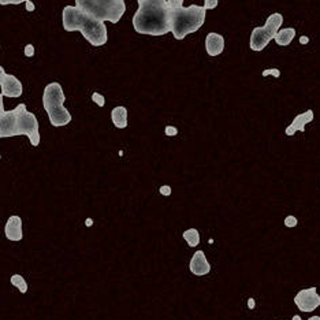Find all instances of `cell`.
<instances>
[{
    "instance_id": "cell-1",
    "label": "cell",
    "mask_w": 320,
    "mask_h": 320,
    "mask_svg": "<svg viewBox=\"0 0 320 320\" xmlns=\"http://www.w3.org/2000/svg\"><path fill=\"white\" fill-rule=\"evenodd\" d=\"M138 10L133 17L134 30L140 34L163 36L171 32L167 0H137Z\"/></svg>"
},
{
    "instance_id": "cell-2",
    "label": "cell",
    "mask_w": 320,
    "mask_h": 320,
    "mask_svg": "<svg viewBox=\"0 0 320 320\" xmlns=\"http://www.w3.org/2000/svg\"><path fill=\"white\" fill-rule=\"evenodd\" d=\"M66 32H81L93 47L104 46L108 42V30L103 21L84 13L75 6H66L62 11Z\"/></svg>"
},
{
    "instance_id": "cell-3",
    "label": "cell",
    "mask_w": 320,
    "mask_h": 320,
    "mask_svg": "<svg viewBox=\"0 0 320 320\" xmlns=\"http://www.w3.org/2000/svg\"><path fill=\"white\" fill-rule=\"evenodd\" d=\"M15 136H26L33 146L40 144L38 121L36 115L26 110V104L23 103L0 115V138Z\"/></svg>"
},
{
    "instance_id": "cell-4",
    "label": "cell",
    "mask_w": 320,
    "mask_h": 320,
    "mask_svg": "<svg viewBox=\"0 0 320 320\" xmlns=\"http://www.w3.org/2000/svg\"><path fill=\"white\" fill-rule=\"evenodd\" d=\"M206 15L207 10L197 5L170 10L171 33L177 40H183L188 34L197 32L202 28L206 22Z\"/></svg>"
},
{
    "instance_id": "cell-5",
    "label": "cell",
    "mask_w": 320,
    "mask_h": 320,
    "mask_svg": "<svg viewBox=\"0 0 320 320\" xmlns=\"http://www.w3.org/2000/svg\"><path fill=\"white\" fill-rule=\"evenodd\" d=\"M64 92L59 83H51L44 88L43 93V107L48 114L52 126L60 128L71 122V114L64 107Z\"/></svg>"
},
{
    "instance_id": "cell-6",
    "label": "cell",
    "mask_w": 320,
    "mask_h": 320,
    "mask_svg": "<svg viewBox=\"0 0 320 320\" xmlns=\"http://www.w3.org/2000/svg\"><path fill=\"white\" fill-rule=\"evenodd\" d=\"M75 7L99 21L118 23L126 11L125 0H75Z\"/></svg>"
},
{
    "instance_id": "cell-7",
    "label": "cell",
    "mask_w": 320,
    "mask_h": 320,
    "mask_svg": "<svg viewBox=\"0 0 320 320\" xmlns=\"http://www.w3.org/2000/svg\"><path fill=\"white\" fill-rule=\"evenodd\" d=\"M282 23H284V15L281 13H274L267 18L264 26L253 29L251 34V43H249L251 50L255 52H261L264 50L265 47L268 46V43L275 38Z\"/></svg>"
},
{
    "instance_id": "cell-8",
    "label": "cell",
    "mask_w": 320,
    "mask_h": 320,
    "mask_svg": "<svg viewBox=\"0 0 320 320\" xmlns=\"http://www.w3.org/2000/svg\"><path fill=\"white\" fill-rule=\"evenodd\" d=\"M294 304L301 312H313L320 306V296L317 289H302L294 296Z\"/></svg>"
},
{
    "instance_id": "cell-9",
    "label": "cell",
    "mask_w": 320,
    "mask_h": 320,
    "mask_svg": "<svg viewBox=\"0 0 320 320\" xmlns=\"http://www.w3.org/2000/svg\"><path fill=\"white\" fill-rule=\"evenodd\" d=\"M0 88H2V95L3 97H21L23 92L22 84L15 75L6 73L0 81Z\"/></svg>"
},
{
    "instance_id": "cell-10",
    "label": "cell",
    "mask_w": 320,
    "mask_h": 320,
    "mask_svg": "<svg viewBox=\"0 0 320 320\" xmlns=\"http://www.w3.org/2000/svg\"><path fill=\"white\" fill-rule=\"evenodd\" d=\"M189 270L196 276H206L211 272L210 261L207 260L206 253L203 251H197L190 259L189 263Z\"/></svg>"
},
{
    "instance_id": "cell-11",
    "label": "cell",
    "mask_w": 320,
    "mask_h": 320,
    "mask_svg": "<svg viewBox=\"0 0 320 320\" xmlns=\"http://www.w3.org/2000/svg\"><path fill=\"white\" fill-rule=\"evenodd\" d=\"M5 234L6 238L9 241H13V243H18L23 238V231H22V219L21 216L13 215L10 216L9 220L6 222L5 226Z\"/></svg>"
},
{
    "instance_id": "cell-12",
    "label": "cell",
    "mask_w": 320,
    "mask_h": 320,
    "mask_svg": "<svg viewBox=\"0 0 320 320\" xmlns=\"http://www.w3.org/2000/svg\"><path fill=\"white\" fill-rule=\"evenodd\" d=\"M312 121H313V111L312 110H306L305 112L294 116L290 126H288L285 130L286 136H294L297 132H305L306 124H311Z\"/></svg>"
},
{
    "instance_id": "cell-13",
    "label": "cell",
    "mask_w": 320,
    "mask_h": 320,
    "mask_svg": "<svg viewBox=\"0 0 320 320\" xmlns=\"http://www.w3.org/2000/svg\"><path fill=\"white\" fill-rule=\"evenodd\" d=\"M206 50L210 56L220 55L224 50V37L219 33H208L206 37Z\"/></svg>"
},
{
    "instance_id": "cell-14",
    "label": "cell",
    "mask_w": 320,
    "mask_h": 320,
    "mask_svg": "<svg viewBox=\"0 0 320 320\" xmlns=\"http://www.w3.org/2000/svg\"><path fill=\"white\" fill-rule=\"evenodd\" d=\"M111 119H112V124H114L115 128H128V108L124 105L115 107L114 110L111 111Z\"/></svg>"
},
{
    "instance_id": "cell-15",
    "label": "cell",
    "mask_w": 320,
    "mask_h": 320,
    "mask_svg": "<svg viewBox=\"0 0 320 320\" xmlns=\"http://www.w3.org/2000/svg\"><path fill=\"white\" fill-rule=\"evenodd\" d=\"M296 37V29L294 28H286L282 30H278L276 36H275V42L281 47L289 46L293 42V38Z\"/></svg>"
},
{
    "instance_id": "cell-16",
    "label": "cell",
    "mask_w": 320,
    "mask_h": 320,
    "mask_svg": "<svg viewBox=\"0 0 320 320\" xmlns=\"http://www.w3.org/2000/svg\"><path fill=\"white\" fill-rule=\"evenodd\" d=\"M183 239L190 248H196L200 244V233L197 229H188L183 231Z\"/></svg>"
},
{
    "instance_id": "cell-17",
    "label": "cell",
    "mask_w": 320,
    "mask_h": 320,
    "mask_svg": "<svg viewBox=\"0 0 320 320\" xmlns=\"http://www.w3.org/2000/svg\"><path fill=\"white\" fill-rule=\"evenodd\" d=\"M10 282H11L13 286H15V288L18 289L22 294H25V293L28 292V284H26V281H25V278H23L22 275L14 274L10 278Z\"/></svg>"
},
{
    "instance_id": "cell-18",
    "label": "cell",
    "mask_w": 320,
    "mask_h": 320,
    "mask_svg": "<svg viewBox=\"0 0 320 320\" xmlns=\"http://www.w3.org/2000/svg\"><path fill=\"white\" fill-rule=\"evenodd\" d=\"M298 224V219L296 218V216H293V215H289L285 218V226L286 227H289V229H293V227H296Z\"/></svg>"
},
{
    "instance_id": "cell-19",
    "label": "cell",
    "mask_w": 320,
    "mask_h": 320,
    "mask_svg": "<svg viewBox=\"0 0 320 320\" xmlns=\"http://www.w3.org/2000/svg\"><path fill=\"white\" fill-rule=\"evenodd\" d=\"M92 100H93V103H96L99 107H104L105 105V99L103 95H100V93H97V92H95L93 95H92Z\"/></svg>"
},
{
    "instance_id": "cell-20",
    "label": "cell",
    "mask_w": 320,
    "mask_h": 320,
    "mask_svg": "<svg viewBox=\"0 0 320 320\" xmlns=\"http://www.w3.org/2000/svg\"><path fill=\"white\" fill-rule=\"evenodd\" d=\"M167 6L170 10H177L183 7V0H167Z\"/></svg>"
},
{
    "instance_id": "cell-21",
    "label": "cell",
    "mask_w": 320,
    "mask_h": 320,
    "mask_svg": "<svg viewBox=\"0 0 320 320\" xmlns=\"http://www.w3.org/2000/svg\"><path fill=\"white\" fill-rule=\"evenodd\" d=\"M261 75H263V77H267V75H272V77H275V78H279L281 77V71H279L278 69H267V70H264L263 73H261Z\"/></svg>"
},
{
    "instance_id": "cell-22",
    "label": "cell",
    "mask_w": 320,
    "mask_h": 320,
    "mask_svg": "<svg viewBox=\"0 0 320 320\" xmlns=\"http://www.w3.org/2000/svg\"><path fill=\"white\" fill-rule=\"evenodd\" d=\"M219 0H204V9L206 10H214L218 7Z\"/></svg>"
},
{
    "instance_id": "cell-23",
    "label": "cell",
    "mask_w": 320,
    "mask_h": 320,
    "mask_svg": "<svg viewBox=\"0 0 320 320\" xmlns=\"http://www.w3.org/2000/svg\"><path fill=\"white\" fill-rule=\"evenodd\" d=\"M165 133L166 136H169V137H174V136L178 134V129L175 128V126H166Z\"/></svg>"
},
{
    "instance_id": "cell-24",
    "label": "cell",
    "mask_w": 320,
    "mask_h": 320,
    "mask_svg": "<svg viewBox=\"0 0 320 320\" xmlns=\"http://www.w3.org/2000/svg\"><path fill=\"white\" fill-rule=\"evenodd\" d=\"M159 192H160V194L169 197V196H171V192H173V190H171V186H169V185H163V186H160Z\"/></svg>"
},
{
    "instance_id": "cell-25",
    "label": "cell",
    "mask_w": 320,
    "mask_h": 320,
    "mask_svg": "<svg viewBox=\"0 0 320 320\" xmlns=\"http://www.w3.org/2000/svg\"><path fill=\"white\" fill-rule=\"evenodd\" d=\"M26 2H28V0H0V5H21V3H26Z\"/></svg>"
},
{
    "instance_id": "cell-26",
    "label": "cell",
    "mask_w": 320,
    "mask_h": 320,
    "mask_svg": "<svg viewBox=\"0 0 320 320\" xmlns=\"http://www.w3.org/2000/svg\"><path fill=\"white\" fill-rule=\"evenodd\" d=\"M25 56H28V58H33L34 56V47L32 44H28V46L25 47Z\"/></svg>"
},
{
    "instance_id": "cell-27",
    "label": "cell",
    "mask_w": 320,
    "mask_h": 320,
    "mask_svg": "<svg viewBox=\"0 0 320 320\" xmlns=\"http://www.w3.org/2000/svg\"><path fill=\"white\" fill-rule=\"evenodd\" d=\"M25 5H26V10H28L29 13H33V11H34V9H36V7H34V5H33L32 0H28Z\"/></svg>"
},
{
    "instance_id": "cell-28",
    "label": "cell",
    "mask_w": 320,
    "mask_h": 320,
    "mask_svg": "<svg viewBox=\"0 0 320 320\" xmlns=\"http://www.w3.org/2000/svg\"><path fill=\"white\" fill-rule=\"evenodd\" d=\"M292 320H301V317L298 315H294L292 317ZM308 320H320V316H312V317H309Z\"/></svg>"
},
{
    "instance_id": "cell-29",
    "label": "cell",
    "mask_w": 320,
    "mask_h": 320,
    "mask_svg": "<svg viewBox=\"0 0 320 320\" xmlns=\"http://www.w3.org/2000/svg\"><path fill=\"white\" fill-rule=\"evenodd\" d=\"M248 306H249V309H253V308H255V300H253V298H249V300H248Z\"/></svg>"
},
{
    "instance_id": "cell-30",
    "label": "cell",
    "mask_w": 320,
    "mask_h": 320,
    "mask_svg": "<svg viewBox=\"0 0 320 320\" xmlns=\"http://www.w3.org/2000/svg\"><path fill=\"white\" fill-rule=\"evenodd\" d=\"M309 42V38H308V37L306 36H301L300 37V43H301V44H306V43Z\"/></svg>"
},
{
    "instance_id": "cell-31",
    "label": "cell",
    "mask_w": 320,
    "mask_h": 320,
    "mask_svg": "<svg viewBox=\"0 0 320 320\" xmlns=\"http://www.w3.org/2000/svg\"><path fill=\"white\" fill-rule=\"evenodd\" d=\"M5 74H6L5 69H3V67L0 66V81H2V78H3V75H5Z\"/></svg>"
},
{
    "instance_id": "cell-32",
    "label": "cell",
    "mask_w": 320,
    "mask_h": 320,
    "mask_svg": "<svg viewBox=\"0 0 320 320\" xmlns=\"http://www.w3.org/2000/svg\"><path fill=\"white\" fill-rule=\"evenodd\" d=\"M0 157H2V156H0Z\"/></svg>"
}]
</instances>
